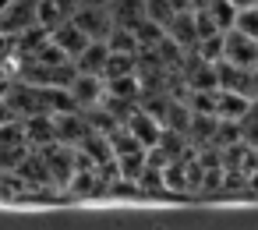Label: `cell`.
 Segmentation results:
<instances>
[{"mask_svg": "<svg viewBox=\"0 0 258 230\" xmlns=\"http://www.w3.org/2000/svg\"><path fill=\"white\" fill-rule=\"evenodd\" d=\"M254 106V99L247 92H237V89H216V113L223 121H244L247 110Z\"/></svg>", "mask_w": 258, "mask_h": 230, "instance_id": "3", "label": "cell"}, {"mask_svg": "<svg viewBox=\"0 0 258 230\" xmlns=\"http://www.w3.org/2000/svg\"><path fill=\"white\" fill-rule=\"evenodd\" d=\"M223 61L254 71V64H258V39L237 32V29H226V32H223Z\"/></svg>", "mask_w": 258, "mask_h": 230, "instance_id": "2", "label": "cell"}, {"mask_svg": "<svg viewBox=\"0 0 258 230\" xmlns=\"http://www.w3.org/2000/svg\"><path fill=\"white\" fill-rule=\"evenodd\" d=\"M230 4H233V8L240 11V8H247V4H258V0H230Z\"/></svg>", "mask_w": 258, "mask_h": 230, "instance_id": "8", "label": "cell"}, {"mask_svg": "<svg viewBox=\"0 0 258 230\" xmlns=\"http://www.w3.org/2000/svg\"><path fill=\"white\" fill-rule=\"evenodd\" d=\"M39 25V0H11V4L0 11V36L18 39L22 32Z\"/></svg>", "mask_w": 258, "mask_h": 230, "instance_id": "1", "label": "cell"}, {"mask_svg": "<svg viewBox=\"0 0 258 230\" xmlns=\"http://www.w3.org/2000/svg\"><path fill=\"white\" fill-rule=\"evenodd\" d=\"M78 4H103V8H110V0H78Z\"/></svg>", "mask_w": 258, "mask_h": 230, "instance_id": "9", "label": "cell"}, {"mask_svg": "<svg viewBox=\"0 0 258 230\" xmlns=\"http://www.w3.org/2000/svg\"><path fill=\"white\" fill-rule=\"evenodd\" d=\"M50 36H53V43H57V46H60V50H64V53L71 57V61H75V57H78V53H82V50H85L89 43H92V39H89V36L82 32V25H78L75 18H68L64 25H57V29L50 32Z\"/></svg>", "mask_w": 258, "mask_h": 230, "instance_id": "4", "label": "cell"}, {"mask_svg": "<svg viewBox=\"0 0 258 230\" xmlns=\"http://www.w3.org/2000/svg\"><path fill=\"white\" fill-rule=\"evenodd\" d=\"M106 61H110V46H106V39H92V43L75 57V71H82V75H99V78H103Z\"/></svg>", "mask_w": 258, "mask_h": 230, "instance_id": "5", "label": "cell"}, {"mask_svg": "<svg viewBox=\"0 0 258 230\" xmlns=\"http://www.w3.org/2000/svg\"><path fill=\"white\" fill-rule=\"evenodd\" d=\"M233 29H237V32H244V36H251V39H258V4L240 8V11H237V18H233Z\"/></svg>", "mask_w": 258, "mask_h": 230, "instance_id": "7", "label": "cell"}, {"mask_svg": "<svg viewBox=\"0 0 258 230\" xmlns=\"http://www.w3.org/2000/svg\"><path fill=\"white\" fill-rule=\"evenodd\" d=\"M173 15H177V8H173V0H145V18L149 22H156V25H170L173 22Z\"/></svg>", "mask_w": 258, "mask_h": 230, "instance_id": "6", "label": "cell"}]
</instances>
